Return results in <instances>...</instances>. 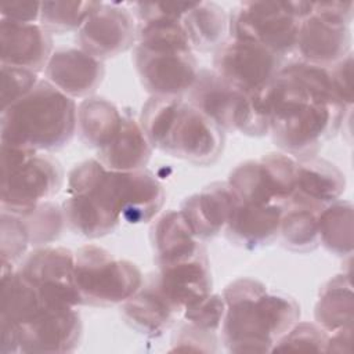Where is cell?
<instances>
[{
  "label": "cell",
  "mask_w": 354,
  "mask_h": 354,
  "mask_svg": "<svg viewBox=\"0 0 354 354\" xmlns=\"http://www.w3.org/2000/svg\"><path fill=\"white\" fill-rule=\"evenodd\" d=\"M17 268L39 289L46 303L83 306L75 282V252L71 249L50 245L33 248Z\"/></svg>",
  "instance_id": "obj_14"
},
{
  "label": "cell",
  "mask_w": 354,
  "mask_h": 354,
  "mask_svg": "<svg viewBox=\"0 0 354 354\" xmlns=\"http://www.w3.org/2000/svg\"><path fill=\"white\" fill-rule=\"evenodd\" d=\"M181 25L194 51H216L228 37V14L214 1H192Z\"/></svg>",
  "instance_id": "obj_28"
},
{
  "label": "cell",
  "mask_w": 354,
  "mask_h": 354,
  "mask_svg": "<svg viewBox=\"0 0 354 354\" xmlns=\"http://www.w3.org/2000/svg\"><path fill=\"white\" fill-rule=\"evenodd\" d=\"M0 65V101L1 109H4L30 93L40 79L33 71L4 64Z\"/></svg>",
  "instance_id": "obj_38"
},
{
  "label": "cell",
  "mask_w": 354,
  "mask_h": 354,
  "mask_svg": "<svg viewBox=\"0 0 354 354\" xmlns=\"http://www.w3.org/2000/svg\"><path fill=\"white\" fill-rule=\"evenodd\" d=\"M313 1H243L228 14V37L260 44L281 58L295 53Z\"/></svg>",
  "instance_id": "obj_9"
},
{
  "label": "cell",
  "mask_w": 354,
  "mask_h": 354,
  "mask_svg": "<svg viewBox=\"0 0 354 354\" xmlns=\"http://www.w3.org/2000/svg\"><path fill=\"white\" fill-rule=\"evenodd\" d=\"M120 315L137 333L159 337L173 326L181 313L163 295L155 277L142 282L141 288L120 304Z\"/></svg>",
  "instance_id": "obj_23"
},
{
  "label": "cell",
  "mask_w": 354,
  "mask_h": 354,
  "mask_svg": "<svg viewBox=\"0 0 354 354\" xmlns=\"http://www.w3.org/2000/svg\"><path fill=\"white\" fill-rule=\"evenodd\" d=\"M285 206L235 201L224 228L227 239L248 250L272 243L279 235V223Z\"/></svg>",
  "instance_id": "obj_21"
},
{
  "label": "cell",
  "mask_w": 354,
  "mask_h": 354,
  "mask_svg": "<svg viewBox=\"0 0 354 354\" xmlns=\"http://www.w3.org/2000/svg\"><path fill=\"white\" fill-rule=\"evenodd\" d=\"M163 295L183 311L212 293V272L207 252L158 268L153 275Z\"/></svg>",
  "instance_id": "obj_20"
},
{
  "label": "cell",
  "mask_w": 354,
  "mask_h": 354,
  "mask_svg": "<svg viewBox=\"0 0 354 354\" xmlns=\"http://www.w3.org/2000/svg\"><path fill=\"white\" fill-rule=\"evenodd\" d=\"M321 206L292 198L283 207L279 235L282 245L297 253H308L319 246L318 216Z\"/></svg>",
  "instance_id": "obj_30"
},
{
  "label": "cell",
  "mask_w": 354,
  "mask_h": 354,
  "mask_svg": "<svg viewBox=\"0 0 354 354\" xmlns=\"http://www.w3.org/2000/svg\"><path fill=\"white\" fill-rule=\"evenodd\" d=\"M0 351L7 353H73L83 337L77 307L44 303L26 321L0 328Z\"/></svg>",
  "instance_id": "obj_11"
},
{
  "label": "cell",
  "mask_w": 354,
  "mask_h": 354,
  "mask_svg": "<svg viewBox=\"0 0 354 354\" xmlns=\"http://www.w3.org/2000/svg\"><path fill=\"white\" fill-rule=\"evenodd\" d=\"M75 282L83 306L111 307L131 297L144 275L136 263L87 243L75 252Z\"/></svg>",
  "instance_id": "obj_10"
},
{
  "label": "cell",
  "mask_w": 354,
  "mask_h": 354,
  "mask_svg": "<svg viewBox=\"0 0 354 354\" xmlns=\"http://www.w3.org/2000/svg\"><path fill=\"white\" fill-rule=\"evenodd\" d=\"M152 149L140 122L131 115L123 113L120 130L105 147L97 151L95 158L108 170L131 171L148 165Z\"/></svg>",
  "instance_id": "obj_26"
},
{
  "label": "cell",
  "mask_w": 354,
  "mask_h": 354,
  "mask_svg": "<svg viewBox=\"0 0 354 354\" xmlns=\"http://www.w3.org/2000/svg\"><path fill=\"white\" fill-rule=\"evenodd\" d=\"M270 131L281 152L317 156L333 138L350 111L337 98L328 68L295 59L283 64L270 84Z\"/></svg>",
  "instance_id": "obj_1"
},
{
  "label": "cell",
  "mask_w": 354,
  "mask_h": 354,
  "mask_svg": "<svg viewBox=\"0 0 354 354\" xmlns=\"http://www.w3.org/2000/svg\"><path fill=\"white\" fill-rule=\"evenodd\" d=\"M1 212L22 216L54 198L64 184L61 163L46 152L1 144Z\"/></svg>",
  "instance_id": "obj_8"
},
{
  "label": "cell",
  "mask_w": 354,
  "mask_h": 354,
  "mask_svg": "<svg viewBox=\"0 0 354 354\" xmlns=\"http://www.w3.org/2000/svg\"><path fill=\"white\" fill-rule=\"evenodd\" d=\"M101 1H41L39 24L51 35L77 32Z\"/></svg>",
  "instance_id": "obj_33"
},
{
  "label": "cell",
  "mask_w": 354,
  "mask_h": 354,
  "mask_svg": "<svg viewBox=\"0 0 354 354\" xmlns=\"http://www.w3.org/2000/svg\"><path fill=\"white\" fill-rule=\"evenodd\" d=\"M77 105L46 79L25 97L1 109L0 144L36 152L66 147L76 133Z\"/></svg>",
  "instance_id": "obj_5"
},
{
  "label": "cell",
  "mask_w": 354,
  "mask_h": 354,
  "mask_svg": "<svg viewBox=\"0 0 354 354\" xmlns=\"http://www.w3.org/2000/svg\"><path fill=\"white\" fill-rule=\"evenodd\" d=\"M354 293L348 274H337L328 279L319 289L314 307L315 322L329 335L353 328Z\"/></svg>",
  "instance_id": "obj_29"
},
{
  "label": "cell",
  "mask_w": 354,
  "mask_h": 354,
  "mask_svg": "<svg viewBox=\"0 0 354 354\" xmlns=\"http://www.w3.org/2000/svg\"><path fill=\"white\" fill-rule=\"evenodd\" d=\"M353 328H344L336 330L328 337L326 353H348L351 347Z\"/></svg>",
  "instance_id": "obj_42"
},
{
  "label": "cell",
  "mask_w": 354,
  "mask_h": 354,
  "mask_svg": "<svg viewBox=\"0 0 354 354\" xmlns=\"http://www.w3.org/2000/svg\"><path fill=\"white\" fill-rule=\"evenodd\" d=\"M332 87L337 98L344 104L347 109H351L354 102L353 95V51L344 58L328 68Z\"/></svg>",
  "instance_id": "obj_40"
},
{
  "label": "cell",
  "mask_w": 354,
  "mask_h": 354,
  "mask_svg": "<svg viewBox=\"0 0 354 354\" xmlns=\"http://www.w3.org/2000/svg\"><path fill=\"white\" fill-rule=\"evenodd\" d=\"M351 1H313L311 12L301 19L296 59L329 68L351 53Z\"/></svg>",
  "instance_id": "obj_12"
},
{
  "label": "cell",
  "mask_w": 354,
  "mask_h": 354,
  "mask_svg": "<svg viewBox=\"0 0 354 354\" xmlns=\"http://www.w3.org/2000/svg\"><path fill=\"white\" fill-rule=\"evenodd\" d=\"M0 254L1 272L15 270L30 246L29 235L22 218L17 214L1 212L0 214Z\"/></svg>",
  "instance_id": "obj_35"
},
{
  "label": "cell",
  "mask_w": 354,
  "mask_h": 354,
  "mask_svg": "<svg viewBox=\"0 0 354 354\" xmlns=\"http://www.w3.org/2000/svg\"><path fill=\"white\" fill-rule=\"evenodd\" d=\"M53 51L51 35L39 22L0 18V64L39 73L46 69Z\"/></svg>",
  "instance_id": "obj_19"
},
{
  "label": "cell",
  "mask_w": 354,
  "mask_h": 354,
  "mask_svg": "<svg viewBox=\"0 0 354 354\" xmlns=\"http://www.w3.org/2000/svg\"><path fill=\"white\" fill-rule=\"evenodd\" d=\"M329 333L317 322L299 321L272 347V351L326 353Z\"/></svg>",
  "instance_id": "obj_36"
},
{
  "label": "cell",
  "mask_w": 354,
  "mask_h": 354,
  "mask_svg": "<svg viewBox=\"0 0 354 354\" xmlns=\"http://www.w3.org/2000/svg\"><path fill=\"white\" fill-rule=\"evenodd\" d=\"M26 227L30 246H46L57 241L64 230L65 216L62 206L47 201L30 212L19 216Z\"/></svg>",
  "instance_id": "obj_34"
},
{
  "label": "cell",
  "mask_w": 354,
  "mask_h": 354,
  "mask_svg": "<svg viewBox=\"0 0 354 354\" xmlns=\"http://www.w3.org/2000/svg\"><path fill=\"white\" fill-rule=\"evenodd\" d=\"M137 21L133 62L151 95L184 97L199 68L181 19L166 15L158 3H131Z\"/></svg>",
  "instance_id": "obj_2"
},
{
  "label": "cell",
  "mask_w": 354,
  "mask_h": 354,
  "mask_svg": "<svg viewBox=\"0 0 354 354\" xmlns=\"http://www.w3.org/2000/svg\"><path fill=\"white\" fill-rule=\"evenodd\" d=\"M225 314L221 343L228 353H268L300 321L299 303L285 293L271 292L254 278L230 282L223 293Z\"/></svg>",
  "instance_id": "obj_3"
},
{
  "label": "cell",
  "mask_w": 354,
  "mask_h": 354,
  "mask_svg": "<svg viewBox=\"0 0 354 354\" xmlns=\"http://www.w3.org/2000/svg\"><path fill=\"white\" fill-rule=\"evenodd\" d=\"M41 1H7L0 7L3 19L22 24H37L40 18Z\"/></svg>",
  "instance_id": "obj_41"
},
{
  "label": "cell",
  "mask_w": 354,
  "mask_h": 354,
  "mask_svg": "<svg viewBox=\"0 0 354 354\" xmlns=\"http://www.w3.org/2000/svg\"><path fill=\"white\" fill-rule=\"evenodd\" d=\"M138 122L152 148L173 158L210 166L223 155L225 131L184 97L151 95Z\"/></svg>",
  "instance_id": "obj_4"
},
{
  "label": "cell",
  "mask_w": 354,
  "mask_h": 354,
  "mask_svg": "<svg viewBox=\"0 0 354 354\" xmlns=\"http://www.w3.org/2000/svg\"><path fill=\"white\" fill-rule=\"evenodd\" d=\"M297 160L283 152H270L236 165L228 185L239 202L286 206L295 194Z\"/></svg>",
  "instance_id": "obj_13"
},
{
  "label": "cell",
  "mask_w": 354,
  "mask_h": 354,
  "mask_svg": "<svg viewBox=\"0 0 354 354\" xmlns=\"http://www.w3.org/2000/svg\"><path fill=\"white\" fill-rule=\"evenodd\" d=\"M283 64V58L266 47L234 37H227L213 53V71L243 91L268 86Z\"/></svg>",
  "instance_id": "obj_15"
},
{
  "label": "cell",
  "mask_w": 354,
  "mask_h": 354,
  "mask_svg": "<svg viewBox=\"0 0 354 354\" xmlns=\"http://www.w3.org/2000/svg\"><path fill=\"white\" fill-rule=\"evenodd\" d=\"M137 21L122 4L100 3L76 32L79 48L100 61L113 58L136 46Z\"/></svg>",
  "instance_id": "obj_16"
},
{
  "label": "cell",
  "mask_w": 354,
  "mask_h": 354,
  "mask_svg": "<svg viewBox=\"0 0 354 354\" xmlns=\"http://www.w3.org/2000/svg\"><path fill=\"white\" fill-rule=\"evenodd\" d=\"M149 242L158 268L206 252L180 210L159 213L149 228Z\"/></svg>",
  "instance_id": "obj_24"
},
{
  "label": "cell",
  "mask_w": 354,
  "mask_h": 354,
  "mask_svg": "<svg viewBox=\"0 0 354 354\" xmlns=\"http://www.w3.org/2000/svg\"><path fill=\"white\" fill-rule=\"evenodd\" d=\"M111 181L122 220L130 224L152 221L162 210L166 192L160 181L148 169L112 171Z\"/></svg>",
  "instance_id": "obj_17"
},
{
  "label": "cell",
  "mask_w": 354,
  "mask_h": 354,
  "mask_svg": "<svg viewBox=\"0 0 354 354\" xmlns=\"http://www.w3.org/2000/svg\"><path fill=\"white\" fill-rule=\"evenodd\" d=\"M353 205L337 199L324 206L318 216L319 243L339 257L353 253Z\"/></svg>",
  "instance_id": "obj_32"
},
{
  "label": "cell",
  "mask_w": 354,
  "mask_h": 354,
  "mask_svg": "<svg viewBox=\"0 0 354 354\" xmlns=\"http://www.w3.org/2000/svg\"><path fill=\"white\" fill-rule=\"evenodd\" d=\"M46 301L18 268L1 272L0 328H11L32 317Z\"/></svg>",
  "instance_id": "obj_31"
},
{
  "label": "cell",
  "mask_w": 354,
  "mask_h": 354,
  "mask_svg": "<svg viewBox=\"0 0 354 354\" xmlns=\"http://www.w3.org/2000/svg\"><path fill=\"white\" fill-rule=\"evenodd\" d=\"M170 351H201L209 353L217 350V333L202 330L188 322L178 328L173 336Z\"/></svg>",
  "instance_id": "obj_39"
},
{
  "label": "cell",
  "mask_w": 354,
  "mask_h": 354,
  "mask_svg": "<svg viewBox=\"0 0 354 354\" xmlns=\"http://www.w3.org/2000/svg\"><path fill=\"white\" fill-rule=\"evenodd\" d=\"M296 160L295 194L292 198L324 207L343 195L346 176L335 163L319 156Z\"/></svg>",
  "instance_id": "obj_25"
},
{
  "label": "cell",
  "mask_w": 354,
  "mask_h": 354,
  "mask_svg": "<svg viewBox=\"0 0 354 354\" xmlns=\"http://www.w3.org/2000/svg\"><path fill=\"white\" fill-rule=\"evenodd\" d=\"M184 98L225 133L264 137L270 131L268 87L243 91L213 69H199Z\"/></svg>",
  "instance_id": "obj_6"
},
{
  "label": "cell",
  "mask_w": 354,
  "mask_h": 354,
  "mask_svg": "<svg viewBox=\"0 0 354 354\" xmlns=\"http://www.w3.org/2000/svg\"><path fill=\"white\" fill-rule=\"evenodd\" d=\"M46 80L68 97H91L105 76L104 61L79 47H61L53 51L46 69Z\"/></svg>",
  "instance_id": "obj_18"
},
{
  "label": "cell",
  "mask_w": 354,
  "mask_h": 354,
  "mask_svg": "<svg viewBox=\"0 0 354 354\" xmlns=\"http://www.w3.org/2000/svg\"><path fill=\"white\" fill-rule=\"evenodd\" d=\"M123 113L104 97H87L77 105L76 133L80 141L97 151L105 147L120 130Z\"/></svg>",
  "instance_id": "obj_27"
},
{
  "label": "cell",
  "mask_w": 354,
  "mask_h": 354,
  "mask_svg": "<svg viewBox=\"0 0 354 354\" xmlns=\"http://www.w3.org/2000/svg\"><path fill=\"white\" fill-rule=\"evenodd\" d=\"M225 314V301L221 295L210 293L201 301L187 307L181 317L185 322L212 333H218Z\"/></svg>",
  "instance_id": "obj_37"
},
{
  "label": "cell",
  "mask_w": 354,
  "mask_h": 354,
  "mask_svg": "<svg viewBox=\"0 0 354 354\" xmlns=\"http://www.w3.org/2000/svg\"><path fill=\"white\" fill-rule=\"evenodd\" d=\"M235 201L228 183L216 181L185 198L180 212L194 235L199 241H206L224 231Z\"/></svg>",
  "instance_id": "obj_22"
},
{
  "label": "cell",
  "mask_w": 354,
  "mask_h": 354,
  "mask_svg": "<svg viewBox=\"0 0 354 354\" xmlns=\"http://www.w3.org/2000/svg\"><path fill=\"white\" fill-rule=\"evenodd\" d=\"M68 198L62 202L65 223L84 238H101L113 232L120 221L108 170L98 159L77 163L66 180Z\"/></svg>",
  "instance_id": "obj_7"
}]
</instances>
